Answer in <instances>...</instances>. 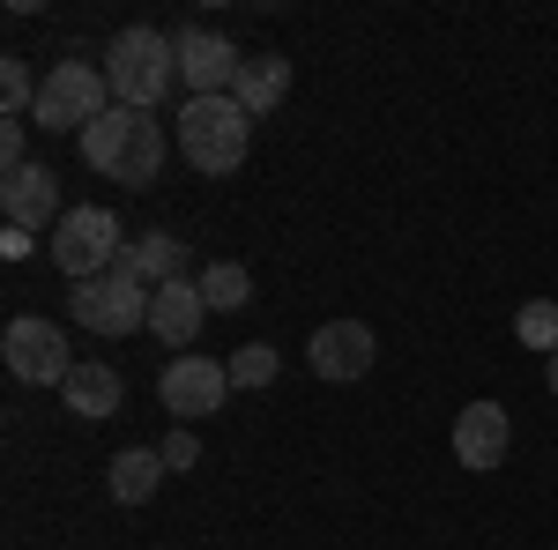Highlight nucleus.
Instances as JSON below:
<instances>
[{
  "instance_id": "nucleus-20",
  "label": "nucleus",
  "mask_w": 558,
  "mask_h": 550,
  "mask_svg": "<svg viewBox=\"0 0 558 550\" xmlns=\"http://www.w3.org/2000/svg\"><path fill=\"white\" fill-rule=\"evenodd\" d=\"M514 335H521V350H544L551 357L558 350V297H529L514 313Z\"/></svg>"
},
{
  "instance_id": "nucleus-7",
  "label": "nucleus",
  "mask_w": 558,
  "mask_h": 550,
  "mask_svg": "<svg viewBox=\"0 0 558 550\" xmlns=\"http://www.w3.org/2000/svg\"><path fill=\"white\" fill-rule=\"evenodd\" d=\"M0 357H8V372L23 387H68L75 372V357H68V335L38 320V313H23V320H8V335H0Z\"/></svg>"
},
{
  "instance_id": "nucleus-10",
  "label": "nucleus",
  "mask_w": 558,
  "mask_h": 550,
  "mask_svg": "<svg viewBox=\"0 0 558 550\" xmlns=\"http://www.w3.org/2000/svg\"><path fill=\"white\" fill-rule=\"evenodd\" d=\"M373 357H380V342H373L365 320H328L320 335L305 342V365H313L320 380H365Z\"/></svg>"
},
{
  "instance_id": "nucleus-21",
  "label": "nucleus",
  "mask_w": 558,
  "mask_h": 550,
  "mask_svg": "<svg viewBox=\"0 0 558 550\" xmlns=\"http://www.w3.org/2000/svg\"><path fill=\"white\" fill-rule=\"evenodd\" d=\"M223 372H231V387H268L276 380V350H268V342H239V350L223 357Z\"/></svg>"
},
{
  "instance_id": "nucleus-16",
  "label": "nucleus",
  "mask_w": 558,
  "mask_h": 550,
  "mask_svg": "<svg viewBox=\"0 0 558 550\" xmlns=\"http://www.w3.org/2000/svg\"><path fill=\"white\" fill-rule=\"evenodd\" d=\"M283 89H291V60H283V52H246V68H239L231 97L260 120V112H276V105H283Z\"/></svg>"
},
{
  "instance_id": "nucleus-3",
  "label": "nucleus",
  "mask_w": 558,
  "mask_h": 550,
  "mask_svg": "<svg viewBox=\"0 0 558 550\" xmlns=\"http://www.w3.org/2000/svg\"><path fill=\"white\" fill-rule=\"evenodd\" d=\"M105 83H112V105L149 112V105H157V97L179 83V38L149 30V23L120 30V38L105 45Z\"/></svg>"
},
{
  "instance_id": "nucleus-2",
  "label": "nucleus",
  "mask_w": 558,
  "mask_h": 550,
  "mask_svg": "<svg viewBox=\"0 0 558 550\" xmlns=\"http://www.w3.org/2000/svg\"><path fill=\"white\" fill-rule=\"evenodd\" d=\"M179 157L202 171V179H223V171L246 164V142H254V112L239 97H186L179 105Z\"/></svg>"
},
{
  "instance_id": "nucleus-14",
  "label": "nucleus",
  "mask_w": 558,
  "mask_h": 550,
  "mask_svg": "<svg viewBox=\"0 0 558 550\" xmlns=\"http://www.w3.org/2000/svg\"><path fill=\"white\" fill-rule=\"evenodd\" d=\"M120 268H128V276H142L149 291H165V283H179V276H186V239H172V231H149V239H128V254H120Z\"/></svg>"
},
{
  "instance_id": "nucleus-19",
  "label": "nucleus",
  "mask_w": 558,
  "mask_h": 550,
  "mask_svg": "<svg viewBox=\"0 0 558 550\" xmlns=\"http://www.w3.org/2000/svg\"><path fill=\"white\" fill-rule=\"evenodd\" d=\"M38 75H31V60H23V52H8V60H0V112H8V120H31V112H38Z\"/></svg>"
},
{
  "instance_id": "nucleus-5",
  "label": "nucleus",
  "mask_w": 558,
  "mask_h": 550,
  "mask_svg": "<svg viewBox=\"0 0 558 550\" xmlns=\"http://www.w3.org/2000/svg\"><path fill=\"white\" fill-rule=\"evenodd\" d=\"M105 89H112V83H105L89 60H60V68H45V89H38V112H31V120H38L45 134H60V127L83 134L89 120H105V112H112V105H105Z\"/></svg>"
},
{
  "instance_id": "nucleus-17",
  "label": "nucleus",
  "mask_w": 558,
  "mask_h": 550,
  "mask_svg": "<svg viewBox=\"0 0 558 550\" xmlns=\"http://www.w3.org/2000/svg\"><path fill=\"white\" fill-rule=\"evenodd\" d=\"M105 484H112V499H120V506H149V499H157V484H165V454H157V447H128V454H112Z\"/></svg>"
},
{
  "instance_id": "nucleus-6",
  "label": "nucleus",
  "mask_w": 558,
  "mask_h": 550,
  "mask_svg": "<svg viewBox=\"0 0 558 550\" xmlns=\"http://www.w3.org/2000/svg\"><path fill=\"white\" fill-rule=\"evenodd\" d=\"M68 305H75V320H83L89 335H134V328H149V283L128 276V268L97 276V283H75Z\"/></svg>"
},
{
  "instance_id": "nucleus-23",
  "label": "nucleus",
  "mask_w": 558,
  "mask_h": 550,
  "mask_svg": "<svg viewBox=\"0 0 558 550\" xmlns=\"http://www.w3.org/2000/svg\"><path fill=\"white\" fill-rule=\"evenodd\" d=\"M0 164L23 171V120H8V127H0Z\"/></svg>"
},
{
  "instance_id": "nucleus-1",
  "label": "nucleus",
  "mask_w": 558,
  "mask_h": 550,
  "mask_svg": "<svg viewBox=\"0 0 558 550\" xmlns=\"http://www.w3.org/2000/svg\"><path fill=\"white\" fill-rule=\"evenodd\" d=\"M83 157L89 171H105L120 186H157L165 179V127L149 112H134V105H112L105 120L83 127Z\"/></svg>"
},
{
  "instance_id": "nucleus-12",
  "label": "nucleus",
  "mask_w": 558,
  "mask_h": 550,
  "mask_svg": "<svg viewBox=\"0 0 558 550\" xmlns=\"http://www.w3.org/2000/svg\"><path fill=\"white\" fill-rule=\"evenodd\" d=\"M507 447H514V417L499 410V402H470L462 417H454V462L462 468H499L507 462Z\"/></svg>"
},
{
  "instance_id": "nucleus-22",
  "label": "nucleus",
  "mask_w": 558,
  "mask_h": 550,
  "mask_svg": "<svg viewBox=\"0 0 558 550\" xmlns=\"http://www.w3.org/2000/svg\"><path fill=\"white\" fill-rule=\"evenodd\" d=\"M157 454H165V468H194V462H202V439H194V431L179 424V431L165 439V447H157Z\"/></svg>"
},
{
  "instance_id": "nucleus-24",
  "label": "nucleus",
  "mask_w": 558,
  "mask_h": 550,
  "mask_svg": "<svg viewBox=\"0 0 558 550\" xmlns=\"http://www.w3.org/2000/svg\"><path fill=\"white\" fill-rule=\"evenodd\" d=\"M551 394H558V350H551Z\"/></svg>"
},
{
  "instance_id": "nucleus-18",
  "label": "nucleus",
  "mask_w": 558,
  "mask_h": 550,
  "mask_svg": "<svg viewBox=\"0 0 558 550\" xmlns=\"http://www.w3.org/2000/svg\"><path fill=\"white\" fill-rule=\"evenodd\" d=\"M194 283H202V297H209V313H239V305H254V276H246L239 260H209Z\"/></svg>"
},
{
  "instance_id": "nucleus-15",
  "label": "nucleus",
  "mask_w": 558,
  "mask_h": 550,
  "mask_svg": "<svg viewBox=\"0 0 558 550\" xmlns=\"http://www.w3.org/2000/svg\"><path fill=\"white\" fill-rule=\"evenodd\" d=\"M68 410L75 417H120V402H128V387H120V372L112 365H97V357H83L75 372H68Z\"/></svg>"
},
{
  "instance_id": "nucleus-11",
  "label": "nucleus",
  "mask_w": 558,
  "mask_h": 550,
  "mask_svg": "<svg viewBox=\"0 0 558 550\" xmlns=\"http://www.w3.org/2000/svg\"><path fill=\"white\" fill-rule=\"evenodd\" d=\"M0 209H8V223L15 231H60V179H52V164H23V171H8L0 179Z\"/></svg>"
},
{
  "instance_id": "nucleus-8",
  "label": "nucleus",
  "mask_w": 558,
  "mask_h": 550,
  "mask_svg": "<svg viewBox=\"0 0 558 550\" xmlns=\"http://www.w3.org/2000/svg\"><path fill=\"white\" fill-rule=\"evenodd\" d=\"M157 394H165V410L172 417H216L223 410V394H231V372L216 365V357H172L165 365V380H157Z\"/></svg>"
},
{
  "instance_id": "nucleus-13",
  "label": "nucleus",
  "mask_w": 558,
  "mask_h": 550,
  "mask_svg": "<svg viewBox=\"0 0 558 550\" xmlns=\"http://www.w3.org/2000/svg\"><path fill=\"white\" fill-rule=\"evenodd\" d=\"M202 320H209V297H202V283H194V276H179V283H165V291H149V335H157V342L194 350Z\"/></svg>"
},
{
  "instance_id": "nucleus-9",
  "label": "nucleus",
  "mask_w": 558,
  "mask_h": 550,
  "mask_svg": "<svg viewBox=\"0 0 558 550\" xmlns=\"http://www.w3.org/2000/svg\"><path fill=\"white\" fill-rule=\"evenodd\" d=\"M239 68H246V52L231 38H216V30H179V83L194 89V97H231Z\"/></svg>"
},
{
  "instance_id": "nucleus-4",
  "label": "nucleus",
  "mask_w": 558,
  "mask_h": 550,
  "mask_svg": "<svg viewBox=\"0 0 558 550\" xmlns=\"http://www.w3.org/2000/svg\"><path fill=\"white\" fill-rule=\"evenodd\" d=\"M128 254V239H120V216L112 209H68L60 216V231H52V268L68 276V283H97V276H112Z\"/></svg>"
}]
</instances>
